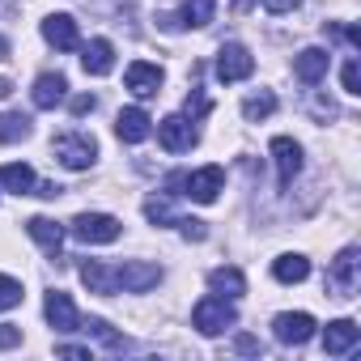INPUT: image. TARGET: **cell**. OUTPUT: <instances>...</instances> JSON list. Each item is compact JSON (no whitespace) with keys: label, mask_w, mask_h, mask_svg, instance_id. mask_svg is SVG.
Wrapping results in <instances>:
<instances>
[{"label":"cell","mask_w":361,"mask_h":361,"mask_svg":"<svg viewBox=\"0 0 361 361\" xmlns=\"http://www.w3.org/2000/svg\"><path fill=\"white\" fill-rule=\"evenodd\" d=\"M192 323H196L200 336H221L226 327L238 323V310H234L230 298H200L196 310H192Z\"/></svg>","instance_id":"obj_1"},{"label":"cell","mask_w":361,"mask_h":361,"mask_svg":"<svg viewBox=\"0 0 361 361\" xmlns=\"http://www.w3.org/2000/svg\"><path fill=\"white\" fill-rule=\"evenodd\" d=\"M357 285H361V251L344 247L327 268V289H331V298H353Z\"/></svg>","instance_id":"obj_2"},{"label":"cell","mask_w":361,"mask_h":361,"mask_svg":"<svg viewBox=\"0 0 361 361\" xmlns=\"http://www.w3.org/2000/svg\"><path fill=\"white\" fill-rule=\"evenodd\" d=\"M178 196H192L196 204H213L217 196H221V188H226V170L221 166H204V170H196V174H178Z\"/></svg>","instance_id":"obj_3"},{"label":"cell","mask_w":361,"mask_h":361,"mask_svg":"<svg viewBox=\"0 0 361 361\" xmlns=\"http://www.w3.org/2000/svg\"><path fill=\"white\" fill-rule=\"evenodd\" d=\"M56 157L68 170H90L98 157V140L90 132H64V136H56Z\"/></svg>","instance_id":"obj_4"},{"label":"cell","mask_w":361,"mask_h":361,"mask_svg":"<svg viewBox=\"0 0 361 361\" xmlns=\"http://www.w3.org/2000/svg\"><path fill=\"white\" fill-rule=\"evenodd\" d=\"M157 140H161L166 153H188V149H196V140H200L196 119H188V115H166L157 123Z\"/></svg>","instance_id":"obj_5"},{"label":"cell","mask_w":361,"mask_h":361,"mask_svg":"<svg viewBox=\"0 0 361 361\" xmlns=\"http://www.w3.org/2000/svg\"><path fill=\"white\" fill-rule=\"evenodd\" d=\"M123 234V226L111 213H77L73 217V238L81 243H115Z\"/></svg>","instance_id":"obj_6"},{"label":"cell","mask_w":361,"mask_h":361,"mask_svg":"<svg viewBox=\"0 0 361 361\" xmlns=\"http://www.w3.org/2000/svg\"><path fill=\"white\" fill-rule=\"evenodd\" d=\"M255 73V56L243 47V43H226L221 51H217V77L230 85V81H247Z\"/></svg>","instance_id":"obj_7"},{"label":"cell","mask_w":361,"mask_h":361,"mask_svg":"<svg viewBox=\"0 0 361 361\" xmlns=\"http://www.w3.org/2000/svg\"><path fill=\"white\" fill-rule=\"evenodd\" d=\"M272 161H276L281 188H293V178L302 174V145H298L293 136H276V140H272Z\"/></svg>","instance_id":"obj_8"},{"label":"cell","mask_w":361,"mask_h":361,"mask_svg":"<svg viewBox=\"0 0 361 361\" xmlns=\"http://www.w3.org/2000/svg\"><path fill=\"white\" fill-rule=\"evenodd\" d=\"M43 310H47V323H51L56 331H81V314H77V306H73L68 293L51 289L47 302H43Z\"/></svg>","instance_id":"obj_9"},{"label":"cell","mask_w":361,"mask_h":361,"mask_svg":"<svg viewBox=\"0 0 361 361\" xmlns=\"http://www.w3.org/2000/svg\"><path fill=\"white\" fill-rule=\"evenodd\" d=\"M357 340H361V327H357L353 319H336V323H327V331H323V353H327V357H344V353L357 348Z\"/></svg>","instance_id":"obj_10"},{"label":"cell","mask_w":361,"mask_h":361,"mask_svg":"<svg viewBox=\"0 0 361 361\" xmlns=\"http://www.w3.org/2000/svg\"><path fill=\"white\" fill-rule=\"evenodd\" d=\"M43 39L56 47V51H77L81 47V35H77V22L68 13H51L43 22Z\"/></svg>","instance_id":"obj_11"},{"label":"cell","mask_w":361,"mask_h":361,"mask_svg":"<svg viewBox=\"0 0 361 361\" xmlns=\"http://www.w3.org/2000/svg\"><path fill=\"white\" fill-rule=\"evenodd\" d=\"M115 276H119V289H128V293H145V289H153V285L161 281V268L132 259V264H119Z\"/></svg>","instance_id":"obj_12"},{"label":"cell","mask_w":361,"mask_h":361,"mask_svg":"<svg viewBox=\"0 0 361 361\" xmlns=\"http://www.w3.org/2000/svg\"><path fill=\"white\" fill-rule=\"evenodd\" d=\"M272 331H276V340L281 344H306L310 336H314V319L306 314V310H298V314H276V323H272Z\"/></svg>","instance_id":"obj_13"},{"label":"cell","mask_w":361,"mask_h":361,"mask_svg":"<svg viewBox=\"0 0 361 361\" xmlns=\"http://www.w3.org/2000/svg\"><path fill=\"white\" fill-rule=\"evenodd\" d=\"M327 64H331V56H327L323 47H306V51L293 56V73H298V81H306V85H319V81L327 77Z\"/></svg>","instance_id":"obj_14"},{"label":"cell","mask_w":361,"mask_h":361,"mask_svg":"<svg viewBox=\"0 0 361 361\" xmlns=\"http://www.w3.org/2000/svg\"><path fill=\"white\" fill-rule=\"evenodd\" d=\"M128 90L136 94V98H153L157 90H161V68L157 64H149V60H136V64H128Z\"/></svg>","instance_id":"obj_15"},{"label":"cell","mask_w":361,"mask_h":361,"mask_svg":"<svg viewBox=\"0 0 361 361\" xmlns=\"http://www.w3.org/2000/svg\"><path fill=\"white\" fill-rule=\"evenodd\" d=\"M81 64H85L90 77H106V73L115 68V47H111V39H90V43L81 47Z\"/></svg>","instance_id":"obj_16"},{"label":"cell","mask_w":361,"mask_h":361,"mask_svg":"<svg viewBox=\"0 0 361 361\" xmlns=\"http://www.w3.org/2000/svg\"><path fill=\"white\" fill-rule=\"evenodd\" d=\"M64 94H68V81H64L60 73H43V77L35 81V90H30V98H35L39 111H56V106L64 102Z\"/></svg>","instance_id":"obj_17"},{"label":"cell","mask_w":361,"mask_h":361,"mask_svg":"<svg viewBox=\"0 0 361 361\" xmlns=\"http://www.w3.org/2000/svg\"><path fill=\"white\" fill-rule=\"evenodd\" d=\"M81 281H85L90 293H102V298L119 293V276H115V268H106L102 259H85V264H81Z\"/></svg>","instance_id":"obj_18"},{"label":"cell","mask_w":361,"mask_h":361,"mask_svg":"<svg viewBox=\"0 0 361 361\" xmlns=\"http://www.w3.org/2000/svg\"><path fill=\"white\" fill-rule=\"evenodd\" d=\"M115 132H119V140H128V145H140V140L153 132V119H149L140 106H128V111H119V119H115Z\"/></svg>","instance_id":"obj_19"},{"label":"cell","mask_w":361,"mask_h":361,"mask_svg":"<svg viewBox=\"0 0 361 361\" xmlns=\"http://www.w3.org/2000/svg\"><path fill=\"white\" fill-rule=\"evenodd\" d=\"M35 170L26 166V161H9V166H0V188L5 192H18V196H30L35 192Z\"/></svg>","instance_id":"obj_20"},{"label":"cell","mask_w":361,"mask_h":361,"mask_svg":"<svg viewBox=\"0 0 361 361\" xmlns=\"http://www.w3.org/2000/svg\"><path fill=\"white\" fill-rule=\"evenodd\" d=\"M209 289H213L217 298H230V302H234V298L247 293V276H243L238 268H213V272H209Z\"/></svg>","instance_id":"obj_21"},{"label":"cell","mask_w":361,"mask_h":361,"mask_svg":"<svg viewBox=\"0 0 361 361\" xmlns=\"http://www.w3.org/2000/svg\"><path fill=\"white\" fill-rule=\"evenodd\" d=\"M26 230H30V238H35L43 251H51V255H56V251H60V243H64V226H56L51 217H30V221H26Z\"/></svg>","instance_id":"obj_22"},{"label":"cell","mask_w":361,"mask_h":361,"mask_svg":"<svg viewBox=\"0 0 361 361\" xmlns=\"http://www.w3.org/2000/svg\"><path fill=\"white\" fill-rule=\"evenodd\" d=\"M272 276H276L281 285H298V281L310 276V259H306V255H281V259L272 264Z\"/></svg>","instance_id":"obj_23"},{"label":"cell","mask_w":361,"mask_h":361,"mask_svg":"<svg viewBox=\"0 0 361 361\" xmlns=\"http://www.w3.org/2000/svg\"><path fill=\"white\" fill-rule=\"evenodd\" d=\"M213 13H217V0H183V18H178V26L200 30V26L213 22Z\"/></svg>","instance_id":"obj_24"},{"label":"cell","mask_w":361,"mask_h":361,"mask_svg":"<svg viewBox=\"0 0 361 361\" xmlns=\"http://www.w3.org/2000/svg\"><path fill=\"white\" fill-rule=\"evenodd\" d=\"M30 136V119L22 111H9V115H0V145H18Z\"/></svg>","instance_id":"obj_25"},{"label":"cell","mask_w":361,"mask_h":361,"mask_svg":"<svg viewBox=\"0 0 361 361\" xmlns=\"http://www.w3.org/2000/svg\"><path fill=\"white\" fill-rule=\"evenodd\" d=\"M272 111H276V98H272L268 90H259V94H247V98H243V115H247L251 123H259V119H268Z\"/></svg>","instance_id":"obj_26"},{"label":"cell","mask_w":361,"mask_h":361,"mask_svg":"<svg viewBox=\"0 0 361 361\" xmlns=\"http://www.w3.org/2000/svg\"><path fill=\"white\" fill-rule=\"evenodd\" d=\"M81 327H85V331H94V336H98L106 348H115V353H123V348H128V340H123V336H115L106 319H90V323H81Z\"/></svg>","instance_id":"obj_27"},{"label":"cell","mask_w":361,"mask_h":361,"mask_svg":"<svg viewBox=\"0 0 361 361\" xmlns=\"http://www.w3.org/2000/svg\"><path fill=\"white\" fill-rule=\"evenodd\" d=\"M13 306H22V281L0 276V310H13Z\"/></svg>","instance_id":"obj_28"},{"label":"cell","mask_w":361,"mask_h":361,"mask_svg":"<svg viewBox=\"0 0 361 361\" xmlns=\"http://www.w3.org/2000/svg\"><path fill=\"white\" fill-rule=\"evenodd\" d=\"M145 217H149L153 226H174V221H178V217L170 213V204H166V200H157V196H153V200H145Z\"/></svg>","instance_id":"obj_29"},{"label":"cell","mask_w":361,"mask_h":361,"mask_svg":"<svg viewBox=\"0 0 361 361\" xmlns=\"http://www.w3.org/2000/svg\"><path fill=\"white\" fill-rule=\"evenodd\" d=\"M209 111H213V102H209L200 90H192V98H188V119H204Z\"/></svg>","instance_id":"obj_30"},{"label":"cell","mask_w":361,"mask_h":361,"mask_svg":"<svg viewBox=\"0 0 361 361\" xmlns=\"http://www.w3.org/2000/svg\"><path fill=\"white\" fill-rule=\"evenodd\" d=\"M174 226H178V230H183V238H192V243H200V238L209 234V230H204V221H196V217H178Z\"/></svg>","instance_id":"obj_31"},{"label":"cell","mask_w":361,"mask_h":361,"mask_svg":"<svg viewBox=\"0 0 361 361\" xmlns=\"http://www.w3.org/2000/svg\"><path fill=\"white\" fill-rule=\"evenodd\" d=\"M344 94H361V64L357 60L344 64Z\"/></svg>","instance_id":"obj_32"},{"label":"cell","mask_w":361,"mask_h":361,"mask_svg":"<svg viewBox=\"0 0 361 361\" xmlns=\"http://www.w3.org/2000/svg\"><path fill=\"white\" fill-rule=\"evenodd\" d=\"M94 106H98V98H94V94H81V98H73V115H77V119H81V115H90Z\"/></svg>","instance_id":"obj_33"},{"label":"cell","mask_w":361,"mask_h":361,"mask_svg":"<svg viewBox=\"0 0 361 361\" xmlns=\"http://www.w3.org/2000/svg\"><path fill=\"white\" fill-rule=\"evenodd\" d=\"M264 5H268V13H293L302 0H264Z\"/></svg>","instance_id":"obj_34"},{"label":"cell","mask_w":361,"mask_h":361,"mask_svg":"<svg viewBox=\"0 0 361 361\" xmlns=\"http://www.w3.org/2000/svg\"><path fill=\"white\" fill-rule=\"evenodd\" d=\"M56 353H60V357H90V348H85V344H60Z\"/></svg>","instance_id":"obj_35"},{"label":"cell","mask_w":361,"mask_h":361,"mask_svg":"<svg viewBox=\"0 0 361 361\" xmlns=\"http://www.w3.org/2000/svg\"><path fill=\"white\" fill-rule=\"evenodd\" d=\"M18 340H22V336H18L13 327H0V348H13Z\"/></svg>","instance_id":"obj_36"},{"label":"cell","mask_w":361,"mask_h":361,"mask_svg":"<svg viewBox=\"0 0 361 361\" xmlns=\"http://www.w3.org/2000/svg\"><path fill=\"white\" fill-rule=\"evenodd\" d=\"M340 35H344V39H348V43H353V47H361V30H357V26H344V30H340Z\"/></svg>","instance_id":"obj_37"},{"label":"cell","mask_w":361,"mask_h":361,"mask_svg":"<svg viewBox=\"0 0 361 361\" xmlns=\"http://www.w3.org/2000/svg\"><path fill=\"white\" fill-rule=\"evenodd\" d=\"M238 348H243V353H259V340H251V336H238Z\"/></svg>","instance_id":"obj_38"},{"label":"cell","mask_w":361,"mask_h":361,"mask_svg":"<svg viewBox=\"0 0 361 361\" xmlns=\"http://www.w3.org/2000/svg\"><path fill=\"white\" fill-rule=\"evenodd\" d=\"M251 5H255V0H234V9H238V13H247Z\"/></svg>","instance_id":"obj_39"},{"label":"cell","mask_w":361,"mask_h":361,"mask_svg":"<svg viewBox=\"0 0 361 361\" xmlns=\"http://www.w3.org/2000/svg\"><path fill=\"white\" fill-rule=\"evenodd\" d=\"M5 94H13V85H9L5 77H0V98H5Z\"/></svg>","instance_id":"obj_40"},{"label":"cell","mask_w":361,"mask_h":361,"mask_svg":"<svg viewBox=\"0 0 361 361\" xmlns=\"http://www.w3.org/2000/svg\"><path fill=\"white\" fill-rule=\"evenodd\" d=\"M5 56H9V43H5V39H0V60H5Z\"/></svg>","instance_id":"obj_41"}]
</instances>
